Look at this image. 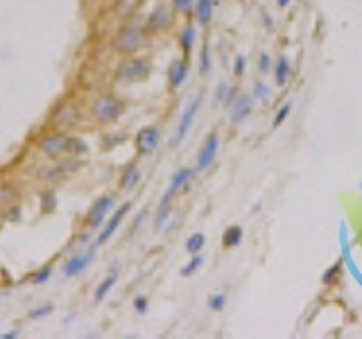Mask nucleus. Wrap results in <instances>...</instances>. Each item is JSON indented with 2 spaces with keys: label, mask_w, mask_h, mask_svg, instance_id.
<instances>
[{
  "label": "nucleus",
  "mask_w": 362,
  "mask_h": 339,
  "mask_svg": "<svg viewBox=\"0 0 362 339\" xmlns=\"http://www.w3.org/2000/svg\"><path fill=\"white\" fill-rule=\"evenodd\" d=\"M290 111H292V104H283L281 109L276 111V115H274V120H272V127L276 129V127H281L283 122L288 120V115H290Z\"/></svg>",
  "instance_id": "nucleus-35"
},
{
  "label": "nucleus",
  "mask_w": 362,
  "mask_h": 339,
  "mask_svg": "<svg viewBox=\"0 0 362 339\" xmlns=\"http://www.w3.org/2000/svg\"><path fill=\"white\" fill-rule=\"evenodd\" d=\"M199 75H211V48L206 43L199 50Z\"/></svg>",
  "instance_id": "nucleus-26"
},
{
  "label": "nucleus",
  "mask_w": 362,
  "mask_h": 339,
  "mask_svg": "<svg viewBox=\"0 0 362 339\" xmlns=\"http://www.w3.org/2000/svg\"><path fill=\"white\" fill-rule=\"evenodd\" d=\"M77 113H79L77 104L68 102V104H64V106H61V109L55 113V118H52V124H55L57 129H66V127H70V124H75V122H77Z\"/></svg>",
  "instance_id": "nucleus-16"
},
{
  "label": "nucleus",
  "mask_w": 362,
  "mask_h": 339,
  "mask_svg": "<svg viewBox=\"0 0 362 339\" xmlns=\"http://www.w3.org/2000/svg\"><path fill=\"white\" fill-rule=\"evenodd\" d=\"M77 167H79V161H77L75 156H70V158L61 156V158H57L50 167H43L41 172H38V179L46 183H57V181H61V179L70 177Z\"/></svg>",
  "instance_id": "nucleus-7"
},
{
  "label": "nucleus",
  "mask_w": 362,
  "mask_h": 339,
  "mask_svg": "<svg viewBox=\"0 0 362 339\" xmlns=\"http://www.w3.org/2000/svg\"><path fill=\"white\" fill-rule=\"evenodd\" d=\"M149 70H152L149 61L138 57V59L123 61V66L115 72V79H118L120 84H136V81H143L145 77L149 75Z\"/></svg>",
  "instance_id": "nucleus-5"
},
{
  "label": "nucleus",
  "mask_w": 362,
  "mask_h": 339,
  "mask_svg": "<svg viewBox=\"0 0 362 339\" xmlns=\"http://www.w3.org/2000/svg\"><path fill=\"white\" fill-rule=\"evenodd\" d=\"M129 208H132V201H125V203H120L118 208H115L113 213H111V217H109V222L100 229V233L98 237H95V244L98 246H102V244H107V242L113 237L115 231L123 226V222H125V217H127V213H129Z\"/></svg>",
  "instance_id": "nucleus-9"
},
{
  "label": "nucleus",
  "mask_w": 362,
  "mask_h": 339,
  "mask_svg": "<svg viewBox=\"0 0 362 339\" xmlns=\"http://www.w3.org/2000/svg\"><path fill=\"white\" fill-rule=\"evenodd\" d=\"M290 72H292V64H290L288 57H278L274 61V79H276V86L283 89L290 79Z\"/></svg>",
  "instance_id": "nucleus-21"
},
{
  "label": "nucleus",
  "mask_w": 362,
  "mask_h": 339,
  "mask_svg": "<svg viewBox=\"0 0 362 339\" xmlns=\"http://www.w3.org/2000/svg\"><path fill=\"white\" fill-rule=\"evenodd\" d=\"M52 310H55V305L52 303L36 305V308L30 310V319H43V317H48V314H52Z\"/></svg>",
  "instance_id": "nucleus-33"
},
{
  "label": "nucleus",
  "mask_w": 362,
  "mask_h": 339,
  "mask_svg": "<svg viewBox=\"0 0 362 339\" xmlns=\"http://www.w3.org/2000/svg\"><path fill=\"white\" fill-rule=\"evenodd\" d=\"M292 3V0H276V5H278V9H286L288 5Z\"/></svg>",
  "instance_id": "nucleus-45"
},
{
  "label": "nucleus",
  "mask_w": 362,
  "mask_h": 339,
  "mask_svg": "<svg viewBox=\"0 0 362 339\" xmlns=\"http://www.w3.org/2000/svg\"><path fill=\"white\" fill-rule=\"evenodd\" d=\"M177 14H192L195 12V0H170Z\"/></svg>",
  "instance_id": "nucleus-32"
},
{
  "label": "nucleus",
  "mask_w": 362,
  "mask_h": 339,
  "mask_svg": "<svg viewBox=\"0 0 362 339\" xmlns=\"http://www.w3.org/2000/svg\"><path fill=\"white\" fill-rule=\"evenodd\" d=\"M238 95H240V93H238V89H231V91H229V95H226V100H224V104H226V106H231V104L235 102V98H238Z\"/></svg>",
  "instance_id": "nucleus-41"
},
{
  "label": "nucleus",
  "mask_w": 362,
  "mask_h": 339,
  "mask_svg": "<svg viewBox=\"0 0 362 339\" xmlns=\"http://www.w3.org/2000/svg\"><path fill=\"white\" fill-rule=\"evenodd\" d=\"M229 84L226 81H220L217 84V89H215V95H213V104H222V102L226 100V95H229Z\"/></svg>",
  "instance_id": "nucleus-36"
},
{
  "label": "nucleus",
  "mask_w": 362,
  "mask_h": 339,
  "mask_svg": "<svg viewBox=\"0 0 362 339\" xmlns=\"http://www.w3.org/2000/svg\"><path fill=\"white\" fill-rule=\"evenodd\" d=\"M209 308L213 312H222L226 308V294L224 292H217V294H211L209 296Z\"/></svg>",
  "instance_id": "nucleus-30"
},
{
  "label": "nucleus",
  "mask_w": 362,
  "mask_h": 339,
  "mask_svg": "<svg viewBox=\"0 0 362 339\" xmlns=\"http://www.w3.org/2000/svg\"><path fill=\"white\" fill-rule=\"evenodd\" d=\"M70 140H72V136L64 134L61 129H57V132L43 136L41 143H38V152H41L46 158H50V161H57V158H61L64 154H68Z\"/></svg>",
  "instance_id": "nucleus-3"
},
{
  "label": "nucleus",
  "mask_w": 362,
  "mask_h": 339,
  "mask_svg": "<svg viewBox=\"0 0 362 339\" xmlns=\"http://www.w3.org/2000/svg\"><path fill=\"white\" fill-rule=\"evenodd\" d=\"M158 143H161V129L158 127H143L134 138V147H136L138 156H147V154L156 152Z\"/></svg>",
  "instance_id": "nucleus-13"
},
{
  "label": "nucleus",
  "mask_w": 362,
  "mask_h": 339,
  "mask_svg": "<svg viewBox=\"0 0 362 339\" xmlns=\"http://www.w3.org/2000/svg\"><path fill=\"white\" fill-rule=\"evenodd\" d=\"M50 278H52V267H50V265H46V267L32 271V274L27 276V280H30L32 285H46Z\"/></svg>",
  "instance_id": "nucleus-24"
},
{
  "label": "nucleus",
  "mask_w": 362,
  "mask_h": 339,
  "mask_svg": "<svg viewBox=\"0 0 362 339\" xmlns=\"http://www.w3.org/2000/svg\"><path fill=\"white\" fill-rule=\"evenodd\" d=\"M202 102H204V93H197L195 98H192L190 104L186 106V111L181 113L179 124H177V134H175V138H172V147H177V145H179L181 140L188 136V132H190V127H192V122H195V115L199 113V109H202Z\"/></svg>",
  "instance_id": "nucleus-8"
},
{
  "label": "nucleus",
  "mask_w": 362,
  "mask_h": 339,
  "mask_svg": "<svg viewBox=\"0 0 362 339\" xmlns=\"http://www.w3.org/2000/svg\"><path fill=\"white\" fill-rule=\"evenodd\" d=\"M16 199V190L9 183H0V206H9Z\"/></svg>",
  "instance_id": "nucleus-28"
},
{
  "label": "nucleus",
  "mask_w": 362,
  "mask_h": 339,
  "mask_svg": "<svg viewBox=\"0 0 362 339\" xmlns=\"http://www.w3.org/2000/svg\"><path fill=\"white\" fill-rule=\"evenodd\" d=\"M337 274H340V263H337V265H333V269H328L326 274H324V278H321V280H324V285L335 283V280H337Z\"/></svg>",
  "instance_id": "nucleus-39"
},
{
  "label": "nucleus",
  "mask_w": 362,
  "mask_h": 339,
  "mask_svg": "<svg viewBox=\"0 0 362 339\" xmlns=\"http://www.w3.org/2000/svg\"><path fill=\"white\" fill-rule=\"evenodd\" d=\"M269 93H272V89H269V86L265 84L263 79L254 81V98H256V100H267Z\"/></svg>",
  "instance_id": "nucleus-34"
},
{
  "label": "nucleus",
  "mask_w": 362,
  "mask_h": 339,
  "mask_svg": "<svg viewBox=\"0 0 362 339\" xmlns=\"http://www.w3.org/2000/svg\"><path fill=\"white\" fill-rule=\"evenodd\" d=\"M16 337H21V332L18 330H9V332H5L3 339H16Z\"/></svg>",
  "instance_id": "nucleus-44"
},
{
  "label": "nucleus",
  "mask_w": 362,
  "mask_h": 339,
  "mask_svg": "<svg viewBox=\"0 0 362 339\" xmlns=\"http://www.w3.org/2000/svg\"><path fill=\"white\" fill-rule=\"evenodd\" d=\"M252 109H254V100L249 98V95H243V93H240L238 98H235L233 104L229 106V111H231V122H233V124L245 122V120H247V115L252 113Z\"/></svg>",
  "instance_id": "nucleus-14"
},
{
  "label": "nucleus",
  "mask_w": 362,
  "mask_h": 339,
  "mask_svg": "<svg viewBox=\"0 0 362 339\" xmlns=\"http://www.w3.org/2000/svg\"><path fill=\"white\" fill-rule=\"evenodd\" d=\"M265 23H267V30H272V18H269V14H265Z\"/></svg>",
  "instance_id": "nucleus-46"
},
{
  "label": "nucleus",
  "mask_w": 362,
  "mask_h": 339,
  "mask_svg": "<svg viewBox=\"0 0 362 339\" xmlns=\"http://www.w3.org/2000/svg\"><path fill=\"white\" fill-rule=\"evenodd\" d=\"M222 242H224L226 249H233V246H238L240 242H243V229H240L238 224L229 226V229L224 231V237H222Z\"/></svg>",
  "instance_id": "nucleus-22"
},
{
  "label": "nucleus",
  "mask_w": 362,
  "mask_h": 339,
  "mask_svg": "<svg viewBox=\"0 0 362 339\" xmlns=\"http://www.w3.org/2000/svg\"><path fill=\"white\" fill-rule=\"evenodd\" d=\"M217 152H220V134H217V132H211L209 138H206L204 143H202V147H199L195 172H206V169H209V167L215 163Z\"/></svg>",
  "instance_id": "nucleus-10"
},
{
  "label": "nucleus",
  "mask_w": 362,
  "mask_h": 339,
  "mask_svg": "<svg viewBox=\"0 0 362 339\" xmlns=\"http://www.w3.org/2000/svg\"><path fill=\"white\" fill-rule=\"evenodd\" d=\"M145 38H147V30H145L143 25H125L120 27L118 34L113 36V50L118 52V55L123 57H132L136 55L138 50L145 46Z\"/></svg>",
  "instance_id": "nucleus-1"
},
{
  "label": "nucleus",
  "mask_w": 362,
  "mask_h": 339,
  "mask_svg": "<svg viewBox=\"0 0 362 339\" xmlns=\"http://www.w3.org/2000/svg\"><path fill=\"white\" fill-rule=\"evenodd\" d=\"M125 113V102L118 95H102L91 106V118L98 124H111Z\"/></svg>",
  "instance_id": "nucleus-2"
},
{
  "label": "nucleus",
  "mask_w": 362,
  "mask_h": 339,
  "mask_svg": "<svg viewBox=\"0 0 362 339\" xmlns=\"http://www.w3.org/2000/svg\"><path fill=\"white\" fill-rule=\"evenodd\" d=\"M213 7H215V0H195V18L199 25H209L211 18H213Z\"/></svg>",
  "instance_id": "nucleus-19"
},
{
  "label": "nucleus",
  "mask_w": 362,
  "mask_h": 339,
  "mask_svg": "<svg viewBox=\"0 0 362 339\" xmlns=\"http://www.w3.org/2000/svg\"><path fill=\"white\" fill-rule=\"evenodd\" d=\"M141 177H143V172H141V167L136 165V163H132V165H127L123 169V174H120V190H134V188L141 183Z\"/></svg>",
  "instance_id": "nucleus-18"
},
{
  "label": "nucleus",
  "mask_w": 362,
  "mask_h": 339,
  "mask_svg": "<svg viewBox=\"0 0 362 339\" xmlns=\"http://www.w3.org/2000/svg\"><path fill=\"white\" fill-rule=\"evenodd\" d=\"M170 213H172V203L170 206H161L158 203V210H156V217H154V229H163V224H166V220L170 217Z\"/></svg>",
  "instance_id": "nucleus-29"
},
{
  "label": "nucleus",
  "mask_w": 362,
  "mask_h": 339,
  "mask_svg": "<svg viewBox=\"0 0 362 339\" xmlns=\"http://www.w3.org/2000/svg\"><path fill=\"white\" fill-rule=\"evenodd\" d=\"M188 70H190V68H188V57H186V59L172 61V66L168 68V79H170V89H172V91L181 89V86L186 84Z\"/></svg>",
  "instance_id": "nucleus-15"
},
{
  "label": "nucleus",
  "mask_w": 362,
  "mask_h": 339,
  "mask_svg": "<svg viewBox=\"0 0 362 339\" xmlns=\"http://www.w3.org/2000/svg\"><path fill=\"white\" fill-rule=\"evenodd\" d=\"M192 177H195V169H190V167H179V169H177V172L172 174V179H170V186H168L166 195L161 197V206H170L177 192L188 190Z\"/></svg>",
  "instance_id": "nucleus-12"
},
{
  "label": "nucleus",
  "mask_w": 362,
  "mask_h": 339,
  "mask_svg": "<svg viewBox=\"0 0 362 339\" xmlns=\"http://www.w3.org/2000/svg\"><path fill=\"white\" fill-rule=\"evenodd\" d=\"M115 210V199L111 195H102L98 197V199L93 201V206L89 208V213H86V226H89L91 231L93 229H102L104 222H107L109 213Z\"/></svg>",
  "instance_id": "nucleus-6"
},
{
  "label": "nucleus",
  "mask_w": 362,
  "mask_h": 339,
  "mask_svg": "<svg viewBox=\"0 0 362 339\" xmlns=\"http://www.w3.org/2000/svg\"><path fill=\"white\" fill-rule=\"evenodd\" d=\"M41 206H43V213H55V208H57L55 190H46V192H41Z\"/></svg>",
  "instance_id": "nucleus-27"
},
{
  "label": "nucleus",
  "mask_w": 362,
  "mask_h": 339,
  "mask_svg": "<svg viewBox=\"0 0 362 339\" xmlns=\"http://www.w3.org/2000/svg\"><path fill=\"white\" fill-rule=\"evenodd\" d=\"M95 253H98V244H93L91 249H86L84 253H75L72 258L66 260V265H64V276L66 278H75V276H79V274H84L86 269L93 265V260H95Z\"/></svg>",
  "instance_id": "nucleus-11"
},
{
  "label": "nucleus",
  "mask_w": 362,
  "mask_h": 339,
  "mask_svg": "<svg viewBox=\"0 0 362 339\" xmlns=\"http://www.w3.org/2000/svg\"><path fill=\"white\" fill-rule=\"evenodd\" d=\"M258 70L260 72H269V70H272V57L265 55V52L260 55V59H258Z\"/></svg>",
  "instance_id": "nucleus-40"
},
{
  "label": "nucleus",
  "mask_w": 362,
  "mask_h": 339,
  "mask_svg": "<svg viewBox=\"0 0 362 339\" xmlns=\"http://www.w3.org/2000/svg\"><path fill=\"white\" fill-rule=\"evenodd\" d=\"M175 7L172 3H158L156 7L149 12L147 21H145V30L149 34H161V32H168L175 23Z\"/></svg>",
  "instance_id": "nucleus-4"
},
{
  "label": "nucleus",
  "mask_w": 362,
  "mask_h": 339,
  "mask_svg": "<svg viewBox=\"0 0 362 339\" xmlns=\"http://www.w3.org/2000/svg\"><path fill=\"white\" fill-rule=\"evenodd\" d=\"M143 220H145V213H141V215L136 217V222H134V229H132V233H136L138 229H141V224H143Z\"/></svg>",
  "instance_id": "nucleus-43"
},
{
  "label": "nucleus",
  "mask_w": 362,
  "mask_h": 339,
  "mask_svg": "<svg viewBox=\"0 0 362 339\" xmlns=\"http://www.w3.org/2000/svg\"><path fill=\"white\" fill-rule=\"evenodd\" d=\"M245 68H247V59H245L243 55H238L233 59V75L235 77H243L245 75Z\"/></svg>",
  "instance_id": "nucleus-38"
},
{
  "label": "nucleus",
  "mask_w": 362,
  "mask_h": 339,
  "mask_svg": "<svg viewBox=\"0 0 362 339\" xmlns=\"http://www.w3.org/2000/svg\"><path fill=\"white\" fill-rule=\"evenodd\" d=\"M195 43H197V27L192 25V23H186V27H183L181 34H179V48H181L183 55L186 57L190 55Z\"/></svg>",
  "instance_id": "nucleus-20"
},
{
  "label": "nucleus",
  "mask_w": 362,
  "mask_h": 339,
  "mask_svg": "<svg viewBox=\"0 0 362 339\" xmlns=\"http://www.w3.org/2000/svg\"><path fill=\"white\" fill-rule=\"evenodd\" d=\"M9 220H21V210H18V206H12V210H9Z\"/></svg>",
  "instance_id": "nucleus-42"
},
{
  "label": "nucleus",
  "mask_w": 362,
  "mask_h": 339,
  "mask_svg": "<svg viewBox=\"0 0 362 339\" xmlns=\"http://www.w3.org/2000/svg\"><path fill=\"white\" fill-rule=\"evenodd\" d=\"M204 244H206V235L204 233H192L186 240V251L190 256H195V253H199V251L204 249Z\"/></svg>",
  "instance_id": "nucleus-23"
},
{
  "label": "nucleus",
  "mask_w": 362,
  "mask_h": 339,
  "mask_svg": "<svg viewBox=\"0 0 362 339\" xmlns=\"http://www.w3.org/2000/svg\"><path fill=\"white\" fill-rule=\"evenodd\" d=\"M149 308V296H145V294H141V296L134 299V310H136L138 314H145Z\"/></svg>",
  "instance_id": "nucleus-37"
},
{
  "label": "nucleus",
  "mask_w": 362,
  "mask_h": 339,
  "mask_svg": "<svg viewBox=\"0 0 362 339\" xmlns=\"http://www.w3.org/2000/svg\"><path fill=\"white\" fill-rule=\"evenodd\" d=\"M202 265H204V258H202L199 253H195V256H192L190 260H188V265H183V267H181V271H179V274L183 276V278H190V276L195 274V271L199 269Z\"/></svg>",
  "instance_id": "nucleus-25"
},
{
  "label": "nucleus",
  "mask_w": 362,
  "mask_h": 339,
  "mask_svg": "<svg viewBox=\"0 0 362 339\" xmlns=\"http://www.w3.org/2000/svg\"><path fill=\"white\" fill-rule=\"evenodd\" d=\"M86 152H89V145H86V143H84V140H82V138H75V136H72L68 154H72V156H84Z\"/></svg>",
  "instance_id": "nucleus-31"
},
{
  "label": "nucleus",
  "mask_w": 362,
  "mask_h": 339,
  "mask_svg": "<svg viewBox=\"0 0 362 339\" xmlns=\"http://www.w3.org/2000/svg\"><path fill=\"white\" fill-rule=\"evenodd\" d=\"M115 280H118V265H113L111 267V271L107 276L102 278V283L95 287V292H93V299H95V303H102L104 299L109 296V292L113 289V285H115Z\"/></svg>",
  "instance_id": "nucleus-17"
}]
</instances>
